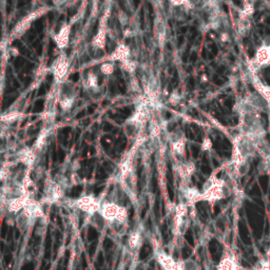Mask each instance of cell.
<instances>
[{"label": "cell", "instance_id": "6da1fadb", "mask_svg": "<svg viewBox=\"0 0 270 270\" xmlns=\"http://www.w3.org/2000/svg\"><path fill=\"white\" fill-rule=\"evenodd\" d=\"M239 133L255 140L264 138L266 130L259 112H243L239 114Z\"/></svg>", "mask_w": 270, "mask_h": 270}, {"label": "cell", "instance_id": "7a4b0ae2", "mask_svg": "<svg viewBox=\"0 0 270 270\" xmlns=\"http://www.w3.org/2000/svg\"><path fill=\"white\" fill-rule=\"evenodd\" d=\"M232 158L231 165H238L243 161H249L253 158L257 150V141L246 135L239 133L232 140Z\"/></svg>", "mask_w": 270, "mask_h": 270}, {"label": "cell", "instance_id": "3957f363", "mask_svg": "<svg viewBox=\"0 0 270 270\" xmlns=\"http://www.w3.org/2000/svg\"><path fill=\"white\" fill-rule=\"evenodd\" d=\"M230 187L224 179H220L217 176L212 175L207 179L203 187L202 201L214 203L226 199L230 195Z\"/></svg>", "mask_w": 270, "mask_h": 270}, {"label": "cell", "instance_id": "277c9868", "mask_svg": "<svg viewBox=\"0 0 270 270\" xmlns=\"http://www.w3.org/2000/svg\"><path fill=\"white\" fill-rule=\"evenodd\" d=\"M61 203H65V205L71 209L80 210L88 215H92L96 212H100L103 204V202L94 195H83L76 200H67L64 197Z\"/></svg>", "mask_w": 270, "mask_h": 270}, {"label": "cell", "instance_id": "5b68a950", "mask_svg": "<svg viewBox=\"0 0 270 270\" xmlns=\"http://www.w3.org/2000/svg\"><path fill=\"white\" fill-rule=\"evenodd\" d=\"M50 10V7L47 5H42L39 7H36L35 10H33L32 12H30L28 15H25L24 17H22L21 19L16 23V25L13 28L10 38L11 39H16L19 38L21 36L28 32V30L31 28L32 23L37 20L38 18H40L42 15L46 14L48 11Z\"/></svg>", "mask_w": 270, "mask_h": 270}, {"label": "cell", "instance_id": "8992f818", "mask_svg": "<svg viewBox=\"0 0 270 270\" xmlns=\"http://www.w3.org/2000/svg\"><path fill=\"white\" fill-rule=\"evenodd\" d=\"M100 213L105 218L107 222L120 221L123 223L128 222V209L125 206L114 203L111 201L103 202Z\"/></svg>", "mask_w": 270, "mask_h": 270}, {"label": "cell", "instance_id": "52a82bcc", "mask_svg": "<svg viewBox=\"0 0 270 270\" xmlns=\"http://www.w3.org/2000/svg\"><path fill=\"white\" fill-rule=\"evenodd\" d=\"M168 141L171 152L176 158H183L186 153V136L181 129H174L168 132Z\"/></svg>", "mask_w": 270, "mask_h": 270}, {"label": "cell", "instance_id": "ba28073f", "mask_svg": "<svg viewBox=\"0 0 270 270\" xmlns=\"http://www.w3.org/2000/svg\"><path fill=\"white\" fill-rule=\"evenodd\" d=\"M64 192L65 190L60 187V185L56 181L52 179H47L44 184L43 197L41 199V204H54V203H61L64 200Z\"/></svg>", "mask_w": 270, "mask_h": 270}, {"label": "cell", "instance_id": "9c48e42d", "mask_svg": "<svg viewBox=\"0 0 270 270\" xmlns=\"http://www.w3.org/2000/svg\"><path fill=\"white\" fill-rule=\"evenodd\" d=\"M69 68H70L69 58L66 52L61 51L51 66V72L56 84H61L65 82V78L69 72Z\"/></svg>", "mask_w": 270, "mask_h": 270}, {"label": "cell", "instance_id": "30bf717a", "mask_svg": "<svg viewBox=\"0 0 270 270\" xmlns=\"http://www.w3.org/2000/svg\"><path fill=\"white\" fill-rule=\"evenodd\" d=\"M109 18H110V10L108 8V10L105 11V13L103 14L101 18L97 32L94 35V37L91 42L93 49L95 50L104 51L106 49L107 35H108V21H109Z\"/></svg>", "mask_w": 270, "mask_h": 270}, {"label": "cell", "instance_id": "8fae6325", "mask_svg": "<svg viewBox=\"0 0 270 270\" xmlns=\"http://www.w3.org/2000/svg\"><path fill=\"white\" fill-rule=\"evenodd\" d=\"M270 65V47L261 44L255 53V56L248 62V70L257 73L262 68Z\"/></svg>", "mask_w": 270, "mask_h": 270}, {"label": "cell", "instance_id": "7c38bea8", "mask_svg": "<svg viewBox=\"0 0 270 270\" xmlns=\"http://www.w3.org/2000/svg\"><path fill=\"white\" fill-rule=\"evenodd\" d=\"M131 59V49L127 44L121 42L115 49L106 57V61H111V62H121V65L124 64L125 61Z\"/></svg>", "mask_w": 270, "mask_h": 270}, {"label": "cell", "instance_id": "4fadbf2b", "mask_svg": "<svg viewBox=\"0 0 270 270\" xmlns=\"http://www.w3.org/2000/svg\"><path fill=\"white\" fill-rule=\"evenodd\" d=\"M155 257L158 264L164 270H182L181 262H177L172 258V256L165 253L164 250H156Z\"/></svg>", "mask_w": 270, "mask_h": 270}, {"label": "cell", "instance_id": "5bb4252c", "mask_svg": "<svg viewBox=\"0 0 270 270\" xmlns=\"http://www.w3.org/2000/svg\"><path fill=\"white\" fill-rule=\"evenodd\" d=\"M72 32V23H64L59 31L53 36V40L59 50H65L70 42V36Z\"/></svg>", "mask_w": 270, "mask_h": 270}, {"label": "cell", "instance_id": "9a60e30c", "mask_svg": "<svg viewBox=\"0 0 270 270\" xmlns=\"http://www.w3.org/2000/svg\"><path fill=\"white\" fill-rule=\"evenodd\" d=\"M175 169L179 178H181L182 184H189L191 176L195 172V165L192 161L177 160V163L175 164Z\"/></svg>", "mask_w": 270, "mask_h": 270}, {"label": "cell", "instance_id": "2e32d148", "mask_svg": "<svg viewBox=\"0 0 270 270\" xmlns=\"http://www.w3.org/2000/svg\"><path fill=\"white\" fill-rule=\"evenodd\" d=\"M167 32L166 21L160 16L155 17L154 22H153V33H154V38L160 48H163L167 41Z\"/></svg>", "mask_w": 270, "mask_h": 270}, {"label": "cell", "instance_id": "e0dca14e", "mask_svg": "<svg viewBox=\"0 0 270 270\" xmlns=\"http://www.w3.org/2000/svg\"><path fill=\"white\" fill-rule=\"evenodd\" d=\"M246 100L251 104L259 113H268L270 115V107L265 98L258 92L248 93L245 96Z\"/></svg>", "mask_w": 270, "mask_h": 270}, {"label": "cell", "instance_id": "ac0fdd59", "mask_svg": "<svg viewBox=\"0 0 270 270\" xmlns=\"http://www.w3.org/2000/svg\"><path fill=\"white\" fill-rule=\"evenodd\" d=\"M15 223L17 225L18 229H19L20 231H25L33 226L35 221L33 219H31L29 215L24 213L23 211H20L16 215Z\"/></svg>", "mask_w": 270, "mask_h": 270}, {"label": "cell", "instance_id": "d6986e66", "mask_svg": "<svg viewBox=\"0 0 270 270\" xmlns=\"http://www.w3.org/2000/svg\"><path fill=\"white\" fill-rule=\"evenodd\" d=\"M217 270H240V267L235 256L227 254L221 260Z\"/></svg>", "mask_w": 270, "mask_h": 270}, {"label": "cell", "instance_id": "ffe728a7", "mask_svg": "<svg viewBox=\"0 0 270 270\" xmlns=\"http://www.w3.org/2000/svg\"><path fill=\"white\" fill-rule=\"evenodd\" d=\"M141 243H142L141 232L137 229L133 230L128 237V247L133 251H136L140 248Z\"/></svg>", "mask_w": 270, "mask_h": 270}, {"label": "cell", "instance_id": "44dd1931", "mask_svg": "<svg viewBox=\"0 0 270 270\" xmlns=\"http://www.w3.org/2000/svg\"><path fill=\"white\" fill-rule=\"evenodd\" d=\"M108 227L110 228V230L114 233L115 236L124 237L126 236V233H127L128 225L127 223H123L120 221H112V222H108Z\"/></svg>", "mask_w": 270, "mask_h": 270}, {"label": "cell", "instance_id": "7402d4cb", "mask_svg": "<svg viewBox=\"0 0 270 270\" xmlns=\"http://www.w3.org/2000/svg\"><path fill=\"white\" fill-rule=\"evenodd\" d=\"M84 88L87 90V91H96L97 89H100V86H98V77L94 73V72L90 71L88 72V74L84 80Z\"/></svg>", "mask_w": 270, "mask_h": 270}, {"label": "cell", "instance_id": "603a6c76", "mask_svg": "<svg viewBox=\"0 0 270 270\" xmlns=\"http://www.w3.org/2000/svg\"><path fill=\"white\" fill-rule=\"evenodd\" d=\"M76 101V96L60 95L58 96V106L64 112H69L73 108Z\"/></svg>", "mask_w": 270, "mask_h": 270}, {"label": "cell", "instance_id": "cb8c5ba5", "mask_svg": "<svg viewBox=\"0 0 270 270\" xmlns=\"http://www.w3.org/2000/svg\"><path fill=\"white\" fill-rule=\"evenodd\" d=\"M22 118V112L19 110H14V109H10L7 112L3 113L1 115V122L3 124H14L15 122L19 121Z\"/></svg>", "mask_w": 270, "mask_h": 270}, {"label": "cell", "instance_id": "d4e9b609", "mask_svg": "<svg viewBox=\"0 0 270 270\" xmlns=\"http://www.w3.org/2000/svg\"><path fill=\"white\" fill-rule=\"evenodd\" d=\"M88 221L93 227L97 229H104L106 226H108V222L100 212H96L92 215H88Z\"/></svg>", "mask_w": 270, "mask_h": 270}, {"label": "cell", "instance_id": "484cf974", "mask_svg": "<svg viewBox=\"0 0 270 270\" xmlns=\"http://www.w3.org/2000/svg\"><path fill=\"white\" fill-rule=\"evenodd\" d=\"M100 70H101V73L103 75H106V76L112 75L114 73V70H115L114 62H111V61L103 62V64L101 65V67H100Z\"/></svg>", "mask_w": 270, "mask_h": 270}, {"label": "cell", "instance_id": "4316f807", "mask_svg": "<svg viewBox=\"0 0 270 270\" xmlns=\"http://www.w3.org/2000/svg\"><path fill=\"white\" fill-rule=\"evenodd\" d=\"M170 4L173 7H179V6H184L187 10H190L194 6V4L190 1V0H168Z\"/></svg>", "mask_w": 270, "mask_h": 270}, {"label": "cell", "instance_id": "83f0119b", "mask_svg": "<svg viewBox=\"0 0 270 270\" xmlns=\"http://www.w3.org/2000/svg\"><path fill=\"white\" fill-rule=\"evenodd\" d=\"M122 68H123L126 72H128V73L133 74L134 72H135V70L137 69V62L131 58V59L127 60V61H125L124 64H122Z\"/></svg>", "mask_w": 270, "mask_h": 270}, {"label": "cell", "instance_id": "f1b7e54d", "mask_svg": "<svg viewBox=\"0 0 270 270\" xmlns=\"http://www.w3.org/2000/svg\"><path fill=\"white\" fill-rule=\"evenodd\" d=\"M182 270H201L200 266L193 260H185L181 262Z\"/></svg>", "mask_w": 270, "mask_h": 270}, {"label": "cell", "instance_id": "f546056e", "mask_svg": "<svg viewBox=\"0 0 270 270\" xmlns=\"http://www.w3.org/2000/svg\"><path fill=\"white\" fill-rule=\"evenodd\" d=\"M52 2L54 5L62 10V8H68L69 6L75 4L76 0H52Z\"/></svg>", "mask_w": 270, "mask_h": 270}, {"label": "cell", "instance_id": "4dcf8cb0", "mask_svg": "<svg viewBox=\"0 0 270 270\" xmlns=\"http://www.w3.org/2000/svg\"><path fill=\"white\" fill-rule=\"evenodd\" d=\"M168 102L172 106H177L179 103L182 102V95L179 94L177 91H173L168 96Z\"/></svg>", "mask_w": 270, "mask_h": 270}, {"label": "cell", "instance_id": "1f68e13d", "mask_svg": "<svg viewBox=\"0 0 270 270\" xmlns=\"http://www.w3.org/2000/svg\"><path fill=\"white\" fill-rule=\"evenodd\" d=\"M119 22L121 23L123 28H125V26H128L130 23V18L128 16V14L124 11H121L119 13Z\"/></svg>", "mask_w": 270, "mask_h": 270}, {"label": "cell", "instance_id": "d6a6232c", "mask_svg": "<svg viewBox=\"0 0 270 270\" xmlns=\"http://www.w3.org/2000/svg\"><path fill=\"white\" fill-rule=\"evenodd\" d=\"M212 147V142L211 140L208 138V137H206L202 143V149L203 150H209L210 148Z\"/></svg>", "mask_w": 270, "mask_h": 270}, {"label": "cell", "instance_id": "836d02e7", "mask_svg": "<svg viewBox=\"0 0 270 270\" xmlns=\"http://www.w3.org/2000/svg\"><path fill=\"white\" fill-rule=\"evenodd\" d=\"M229 38H230V36H229V34L226 31L221 32V34H220V40L222 42H228Z\"/></svg>", "mask_w": 270, "mask_h": 270}, {"label": "cell", "instance_id": "e575fe53", "mask_svg": "<svg viewBox=\"0 0 270 270\" xmlns=\"http://www.w3.org/2000/svg\"><path fill=\"white\" fill-rule=\"evenodd\" d=\"M262 44H265V46L270 47V36H266V37L263 39Z\"/></svg>", "mask_w": 270, "mask_h": 270}, {"label": "cell", "instance_id": "d590c367", "mask_svg": "<svg viewBox=\"0 0 270 270\" xmlns=\"http://www.w3.org/2000/svg\"><path fill=\"white\" fill-rule=\"evenodd\" d=\"M98 2H100V0H93V5H94V13L97 12L98 8Z\"/></svg>", "mask_w": 270, "mask_h": 270}, {"label": "cell", "instance_id": "8d00e7d4", "mask_svg": "<svg viewBox=\"0 0 270 270\" xmlns=\"http://www.w3.org/2000/svg\"><path fill=\"white\" fill-rule=\"evenodd\" d=\"M46 1H48V0H34V2H36V3H44V2H46ZM44 5V4H43Z\"/></svg>", "mask_w": 270, "mask_h": 270}]
</instances>
